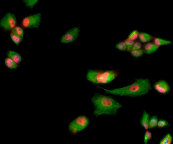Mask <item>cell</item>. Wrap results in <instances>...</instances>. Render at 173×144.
Returning a JSON list of instances; mask_svg holds the SVG:
<instances>
[{
    "label": "cell",
    "mask_w": 173,
    "mask_h": 144,
    "mask_svg": "<svg viewBox=\"0 0 173 144\" xmlns=\"http://www.w3.org/2000/svg\"><path fill=\"white\" fill-rule=\"evenodd\" d=\"M115 47L118 50L121 51H127L126 44L124 41H120L115 46Z\"/></svg>",
    "instance_id": "22"
},
{
    "label": "cell",
    "mask_w": 173,
    "mask_h": 144,
    "mask_svg": "<svg viewBox=\"0 0 173 144\" xmlns=\"http://www.w3.org/2000/svg\"><path fill=\"white\" fill-rule=\"evenodd\" d=\"M124 41L125 43L126 46L127 51L130 52L131 50L134 41H132L127 38L124 40Z\"/></svg>",
    "instance_id": "23"
},
{
    "label": "cell",
    "mask_w": 173,
    "mask_h": 144,
    "mask_svg": "<svg viewBox=\"0 0 173 144\" xmlns=\"http://www.w3.org/2000/svg\"><path fill=\"white\" fill-rule=\"evenodd\" d=\"M41 21V14L37 13L25 17L22 22V25L26 28H39Z\"/></svg>",
    "instance_id": "5"
},
{
    "label": "cell",
    "mask_w": 173,
    "mask_h": 144,
    "mask_svg": "<svg viewBox=\"0 0 173 144\" xmlns=\"http://www.w3.org/2000/svg\"><path fill=\"white\" fill-rule=\"evenodd\" d=\"M153 88L155 90L162 94L167 93L171 90L169 84L164 80H160L156 82L153 85Z\"/></svg>",
    "instance_id": "8"
},
{
    "label": "cell",
    "mask_w": 173,
    "mask_h": 144,
    "mask_svg": "<svg viewBox=\"0 0 173 144\" xmlns=\"http://www.w3.org/2000/svg\"><path fill=\"white\" fill-rule=\"evenodd\" d=\"M129 52L132 56L136 58L141 57L144 53L142 48L131 50Z\"/></svg>",
    "instance_id": "17"
},
{
    "label": "cell",
    "mask_w": 173,
    "mask_h": 144,
    "mask_svg": "<svg viewBox=\"0 0 173 144\" xmlns=\"http://www.w3.org/2000/svg\"><path fill=\"white\" fill-rule=\"evenodd\" d=\"M91 101L94 107L93 114L97 117L103 114L115 115L122 107L112 97L98 93L94 95Z\"/></svg>",
    "instance_id": "2"
},
{
    "label": "cell",
    "mask_w": 173,
    "mask_h": 144,
    "mask_svg": "<svg viewBox=\"0 0 173 144\" xmlns=\"http://www.w3.org/2000/svg\"><path fill=\"white\" fill-rule=\"evenodd\" d=\"M154 37L151 35L144 32H139L138 38L141 42L147 43L153 39Z\"/></svg>",
    "instance_id": "13"
},
{
    "label": "cell",
    "mask_w": 173,
    "mask_h": 144,
    "mask_svg": "<svg viewBox=\"0 0 173 144\" xmlns=\"http://www.w3.org/2000/svg\"><path fill=\"white\" fill-rule=\"evenodd\" d=\"M23 1L26 7L32 9L35 4L38 2L39 1L38 0H23Z\"/></svg>",
    "instance_id": "21"
},
{
    "label": "cell",
    "mask_w": 173,
    "mask_h": 144,
    "mask_svg": "<svg viewBox=\"0 0 173 144\" xmlns=\"http://www.w3.org/2000/svg\"><path fill=\"white\" fill-rule=\"evenodd\" d=\"M16 17L11 12L7 13L0 20V27L6 31L11 30L16 27Z\"/></svg>",
    "instance_id": "6"
},
{
    "label": "cell",
    "mask_w": 173,
    "mask_h": 144,
    "mask_svg": "<svg viewBox=\"0 0 173 144\" xmlns=\"http://www.w3.org/2000/svg\"><path fill=\"white\" fill-rule=\"evenodd\" d=\"M4 62L5 65L9 69H15L18 67V64L8 57L5 58Z\"/></svg>",
    "instance_id": "14"
},
{
    "label": "cell",
    "mask_w": 173,
    "mask_h": 144,
    "mask_svg": "<svg viewBox=\"0 0 173 144\" xmlns=\"http://www.w3.org/2000/svg\"><path fill=\"white\" fill-rule=\"evenodd\" d=\"M172 137L169 133L166 134L160 141V144H171Z\"/></svg>",
    "instance_id": "18"
},
{
    "label": "cell",
    "mask_w": 173,
    "mask_h": 144,
    "mask_svg": "<svg viewBox=\"0 0 173 144\" xmlns=\"http://www.w3.org/2000/svg\"><path fill=\"white\" fill-rule=\"evenodd\" d=\"M107 93L131 97H137L147 94L151 90V83L148 79H135L130 85L122 88L108 90L100 87Z\"/></svg>",
    "instance_id": "1"
},
{
    "label": "cell",
    "mask_w": 173,
    "mask_h": 144,
    "mask_svg": "<svg viewBox=\"0 0 173 144\" xmlns=\"http://www.w3.org/2000/svg\"><path fill=\"white\" fill-rule=\"evenodd\" d=\"M89 121L84 115L79 116L69 124L68 130L71 133L75 134L86 128L89 125Z\"/></svg>",
    "instance_id": "4"
},
{
    "label": "cell",
    "mask_w": 173,
    "mask_h": 144,
    "mask_svg": "<svg viewBox=\"0 0 173 144\" xmlns=\"http://www.w3.org/2000/svg\"><path fill=\"white\" fill-rule=\"evenodd\" d=\"M80 32V29L78 27H74L69 29L61 37V42L67 43L73 42L78 37Z\"/></svg>",
    "instance_id": "7"
},
{
    "label": "cell",
    "mask_w": 173,
    "mask_h": 144,
    "mask_svg": "<svg viewBox=\"0 0 173 144\" xmlns=\"http://www.w3.org/2000/svg\"><path fill=\"white\" fill-rule=\"evenodd\" d=\"M142 47L141 42L139 41L136 40L134 41L131 50L142 49Z\"/></svg>",
    "instance_id": "24"
},
{
    "label": "cell",
    "mask_w": 173,
    "mask_h": 144,
    "mask_svg": "<svg viewBox=\"0 0 173 144\" xmlns=\"http://www.w3.org/2000/svg\"><path fill=\"white\" fill-rule=\"evenodd\" d=\"M139 32L137 30L132 31L128 35L127 38L135 41L138 38Z\"/></svg>",
    "instance_id": "19"
},
{
    "label": "cell",
    "mask_w": 173,
    "mask_h": 144,
    "mask_svg": "<svg viewBox=\"0 0 173 144\" xmlns=\"http://www.w3.org/2000/svg\"><path fill=\"white\" fill-rule=\"evenodd\" d=\"M153 40V42L158 47L161 46L171 44L172 43L170 41L156 37H154Z\"/></svg>",
    "instance_id": "12"
},
{
    "label": "cell",
    "mask_w": 173,
    "mask_h": 144,
    "mask_svg": "<svg viewBox=\"0 0 173 144\" xmlns=\"http://www.w3.org/2000/svg\"><path fill=\"white\" fill-rule=\"evenodd\" d=\"M7 56L17 64H20L22 60L20 55L14 51H8L7 53Z\"/></svg>",
    "instance_id": "11"
},
{
    "label": "cell",
    "mask_w": 173,
    "mask_h": 144,
    "mask_svg": "<svg viewBox=\"0 0 173 144\" xmlns=\"http://www.w3.org/2000/svg\"><path fill=\"white\" fill-rule=\"evenodd\" d=\"M149 114L147 111H144L140 121V124L141 126L146 130L149 129Z\"/></svg>",
    "instance_id": "10"
},
{
    "label": "cell",
    "mask_w": 173,
    "mask_h": 144,
    "mask_svg": "<svg viewBox=\"0 0 173 144\" xmlns=\"http://www.w3.org/2000/svg\"><path fill=\"white\" fill-rule=\"evenodd\" d=\"M152 137L151 133L147 130L145 132L144 138V143L145 144H147L148 141L151 140Z\"/></svg>",
    "instance_id": "25"
},
{
    "label": "cell",
    "mask_w": 173,
    "mask_h": 144,
    "mask_svg": "<svg viewBox=\"0 0 173 144\" xmlns=\"http://www.w3.org/2000/svg\"><path fill=\"white\" fill-rule=\"evenodd\" d=\"M10 35L12 41L17 45L20 44L23 40V38L22 37L11 32L10 33Z\"/></svg>",
    "instance_id": "15"
},
{
    "label": "cell",
    "mask_w": 173,
    "mask_h": 144,
    "mask_svg": "<svg viewBox=\"0 0 173 144\" xmlns=\"http://www.w3.org/2000/svg\"><path fill=\"white\" fill-rule=\"evenodd\" d=\"M158 48L153 42H150L145 43L142 49L144 53L150 54L156 51Z\"/></svg>",
    "instance_id": "9"
},
{
    "label": "cell",
    "mask_w": 173,
    "mask_h": 144,
    "mask_svg": "<svg viewBox=\"0 0 173 144\" xmlns=\"http://www.w3.org/2000/svg\"><path fill=\"white\" fill-rule=\"evenodd\" d=\"M158 121L157 117L156 115L153 116L150 119L149 123V128H153L157 126Z\"/></svg>",
    "instance_id": "16"
},
{
    "label": "cell",
    "mask_w": 173,
    "mask_h": 144,
    "mask_svg": "<svg viewBox=\"0 0 173 144\" xmlns=\"http://www.w3.org/2000/svg\"><path fill=\"white\" fill-rule=\"evenodd\" d=\"M11 32L13 33L20 35L22 38L23 37L24 31L23 29L20 26L15 27L11 30Z\"/></svg>",
    "instance_id": "20"
},
{
    "label": "cell",
    "mask_w": 173,
    "mask_h": 144,
    "mask_svg": "<svg viewBox=\"0 0 173 144\" xmlns=\"http://www.w3.org/2000/svg\"><path fill=\"white\" fill-rule=\"evenodd\" d=\"M116 70H98L89 69L86 75V79L96 84H104L108 83L119 75Z\"/></svg>",
    "instance_id": "3"
},
{
    "label": "cell",
    "mask_w": 173,
    "mask_h": 144,
    "mask_svg": "<svg viewBox=\"0 0 173 144\" xmlns=\"http://www.w3.org/2000/svg\"><path fill=\"white\" fill-rule=\"evenodd\" d=\"M157 126L158 128H161L166 126H170V125L167 121L161 119L158 121Z\"/></svg>",
    "instance_id": "26"
}]
</instances>
